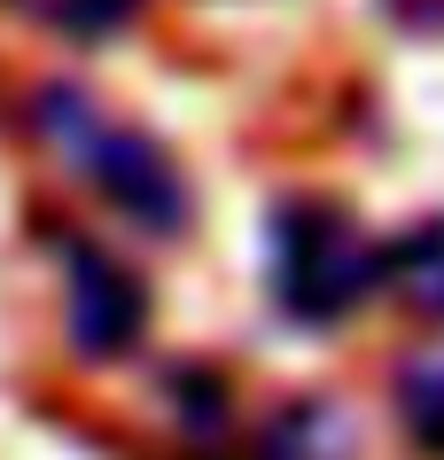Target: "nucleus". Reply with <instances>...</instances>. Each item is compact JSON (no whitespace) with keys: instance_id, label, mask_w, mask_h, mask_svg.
<instances>
[{"instance_id":"nucleus-1","label":"nucleus","mask_w":444,"mask_h":460,"mask_svg":"<svg viewBox=\"0 0 444 460\" xmlns=\"http://www.w3.org/2000/svg\"><path fill=\"white\" fill-rule=\"evenodd\" d=\"M24 133L109 218H125L133 234L179 243L196 226V188H187L179 156L148 125H133L118 102H101L86 78H39V86H24Z\"/></svg>"},{"instance_id":"nucleus-2","label":"nucleus","mask_w":444,"mask_h":460,"mask_svg":"<svg viewBox=\"0 0 444 460\" xmlns=\"http://www.w3.org/2000/svg\"><path fill=\"white\" fill-rule=\"evenodd\" d=\"M382 296V234L344 195H273L266 203V305L281 328L327 336Z\"/></svg>"},{"instance_id":"nucleus-3","label":"nucleus","mask_w":444,"mask_h":460,"mask_svg":"<svg viewBox=\"0 0 444 460\" xmlns=\"http://www.w3.org/2000/svg\"><path fill=\"white\" fill-rule=\"evenodd\" d=\"M39 250L55 258V281H63V343H71V359L78 367L133 359L148 343V281L101 234H86L71 218H48Z\"/></svg>"},{"instance_id":"nucleus-4","label":"nucleus","mask_w":444,"mask_h":460,"mask_svg":"<svg viewBox=\"0 0 444 460\" xmlns=\"http://www.w3.org/2000/svg\"><path fill=\"white\" fill-rule=\"evenodd\" d=\"M351 453H359V429L335 398H281L242 445V460H351Z\"/></svg>"},{"instance_id":"nucleus-5","label":"nucleus","mask_w":444,"mask_h":460,"mask_svg":"<svg viewBox=\"0 0 444 460\" xmlns=\"http://www.w3.org/2000/svg\"><path fill=\"white\" fill-rule=\"evenodd\" d=\"M382 289L414 305L421 320H444V211L414 218L405 234L382 243Z\"/></svg>"},{"instance_id":"nucleus-6","label":"nucleus","mask_w":444,"mask_h":460,"mask_svg":"<svg viewBox=\"0 0 444 460\" xmlns=\"http://www.w3.org/2000/svg\"><path fill=\"white\" fill-rule=\"evenodd\" d=\"M164 406H172L187 453H196V445H234V383H226L219 367L172 359L164 367Z\"/></svg>"},{"instance_id":"nucleus-7","label":"nucleus","mask_w":444,"mask_h":460,"mask_svg":"<svg viewBox=\"0 0 444 460\" xmlns=\"http://www.w3.org/2000/svg\"><path fill=\"white\" fill-rule=\"evenodd\" d=\"M390 406H397V429L414 437L429 460H444V351H421L390 375Z\"/></svg>"},{"instance_id":"nucleus-8","label":"nucleus","mask_w":444,"mask_h":460,"mask_svg":"<svg viewBox=\"0 0 444 460\" xmlns=\"http://www.w3.org/2000/svg\"><path fill=\"white\" fill-rule=\"evenodd\" d=\"M405 40H444V0H374Z\"/></svg>"},{"instance_id":"nucleus-9","label":"nucleus","mask_w":444,"mask_h":460,"mask_svg":"<svg viewBox=\"0 0 444 460\" xmlns=\"http://www.w3.org/2000/svg\"><path fill=\"white\" fill-rule=\"evenodd\" d=\"M8 8H24V16H39V24H48V8H55V0H8Z\"/></svg>"}]
</instances>
